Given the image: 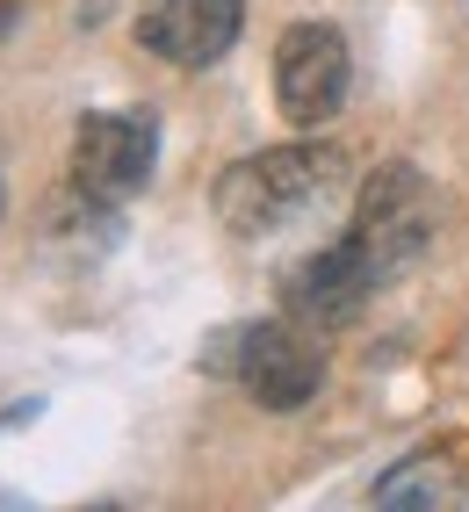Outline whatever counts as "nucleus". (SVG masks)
Here are the masks:
<instances>
[{
	"mask_svg": "<svg viewBox=\"0 0 469 512\" xmlns=\"http://www.w3.org/2000/svg\"><path fill=\"white\" fill-rule=\"evenodd\" d=\"M340 188H347V152L296 138V145H267L239 166H224L210 202H217V224L231 238H267V231H289L311 210H325Z\"/></svg>",
	"mask_w": 469,
	"mask_h": 512,
	"instance_id": "1",
	"label": "nucleus"
},
{
	"mask_svg": "<svg viewBox=\"0 0 469 512\" xmlns=\"http://www.w3.org/2000/svg\"><path fill=\"white\" fill-rule=\"evenodd\" d=\"M203 368L224 375V383H239L253 404H267V412H304V404L325 390V354H318L311 325H296V318H260V325L217 332Z\"/></svg>",
	"mask_w": 469,
	"mask_h": 512,
	"instance_id": "2",
	"label": "nucleus"
},
{
	"mask_svg": "<svg viewBox=\"0 0 469 512\" xmlns=\"http://www.w3.org/2000/svg\"><path fill=\"white\" fill-rule=\"evenodd\" d=\"M354 246L368 253V267L390 282V275H405V267L433 246V188L412 159H390L368 174L361 202H354Z\"/></svg>",
	"mask_w": 469,
	"mask_h": 512,
	"instance_id": "3",
	"label": "nucleus"
},
{
	"mask_svg": "<svg viewBox=\"0 0 469 512\" xmlns=\"http://www.w3.org/2000/svg\"><path fill=\"white\" fill-rule=\"evenodd\" d=\"M159 166V116L152 109H94L73 130V188L87 202H130Z\"/></svg>",
	"mask_w": 469,
	"mask_h": 512,
	"instance_id": "4",
	"label": "nucleus"
},
{
	"mask_svg": "<svg viewBox=\"0 0 469 512\" xmlns=\"http://www.w3.org/2000/svg\"><path fill=\"white\" fill-rule=\"evenodd\" d=\"M347 87H354V58L347 37L332 22H289L282 44H275V101L296 130H318L347 109Z\"/></svg>",
	"mask_w": 469,
	"mask_h": 512,
	"instance_id": "5",
	"label": "nucleus"
},
{
	"mask_svg": "<svg viewBox=\"0 0 469 512\" xmlns=\"http://www.w3.org/2000/svg\"><path fill=\"white\" fill-rule=\"evenodd\" d=\"M383 289V275L368 267V253L354 246V231L347 238H332L325 253H311L304 267H289V282H282V311L296 325H311V332H332V325H347L361 318V303Z\"/></svg>",
	"mask_w": 469,
	"mask_h": 512,
	"instance_id": "6",
	"label": "nucleus"
},
{
	"mask_svg": "<svg viewBox=\"0 0 469 512\" xmlns=\"http://www.w3.org/2000/svg\"><path fill=\"white\" fill-rule=\"evenodd\" d=\"M246 0H138V44L159 51L166 65H217L231 44H239Z\"/></svg>",
	"mask_w": 469,
	"mask_h": 512,
	"instance_id": "7",
	"label": "nucleus"
},
{
	"mask_svg": "<svg viewBox=\"0 0 469 512\" xmlns=\"http://www.w3.org/2000/svg\"><path fill=\"white\" fill-rule=\"evenodd\" d=\"M8 29H15V8H0V37H8Z\"/></svg>",
	"mask_w": 469,
	"mask_h": 512,
	"instance_id": "8",
	"label": "nucleus"
},
{
	"mask_svg": "<svg viewBox=\"0 0 469 512\" xmlns=\"http://www.w3.org/2000/svg\"><path fill=\"white\" fill-rule=\"evenodd\" d=\"M0 210H8V195H0Z\"/></svg>",
	"mask_w": 469,
	"mask_h": 512,
	"instance_id": "9",
	"label": "nucleus"
}]
</instances>
